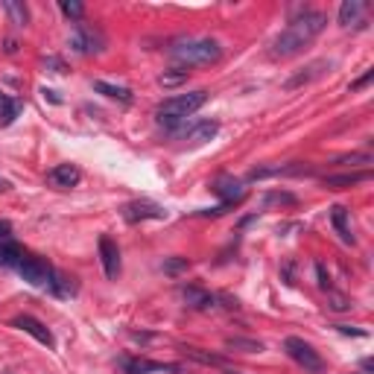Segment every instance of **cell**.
Returning <instances> with one entry per match:
<instances>
[{
    "label": "cell",
    "instance_id": "obj_1",
    "mask_svg": "<svg viewBox=\"0 0 374 374\" xmlns=\"http://www.w3.org/2000/svg\"><path fill=\"white\" fill-rule=\"evenodd\" d=\"M325 27H327V15L325 12H319V9H304V12L295 15L290 24H287V29L275 38L272 56L275 59H287V56L301 53Z\"/></svg>",
    "mask_w": 374,
    "mask_h": 374
},
{
    "label": "cell",
    "instance_id": "obj_2",
    "mask_svg": "<svg viewBox=\"0 0 374 374\" xmlns=\"http://www.w3.org/2000/svg\"><path fill=\"white\" fill-rule=\"evenodd\" d=\"M208 103V91H190V94H175L170 100H164L158 105V123L167 126L173 132H179L184 126V120L196 114Z\"/></svg>",
    "mask_w": 374,
    "mask_h": 374
},
{
    "label": "cell",
    "instance_id": "obj_3",
    "mask_svg": "<svg viewBox=\"0 0 374 374\" xmlns=\"http://www.w3.org/2000/svg\"><path fill=\"white\" fill-rule=\"evenodd\" d=\"M170 56L184 64V68H193V64H214L223 59V47L214 38H184L175 41L170 47Z\"/></svg>",
    "mask_w": 374,
    "mask_h": 374
},
{
    "label": "cell",
    "instance_id": "obj_4",
    "mask_svg": "<svg viewBox=\"0 0 374 374\" xmlns=\"http://www.w3.org/2000/svg\"><path fill=\"white\" fill-rule=\"evenodd\" d=\"M18 275L24 278L29 287H38V290H53V281H56V269L50 266L47 260H41L36 255H24L15 263Z\"/></svg>",
    "mask_w": 374,
    "mask_h": 374
},
{
    "label": "cell",
    "instance_id": "obj_5",
    "mask_svg": "<svg viewBox=\"0 0 374 374\" xmlns=\"http://www.w3.org/2000/svg\"><path fill=\"white\" fill-rule=\"evenodd\" d=\"M284 351L290 354L292 362H299V366L307 371V374H322L325 371V360L322 354L310 345V342H304L301 336H287L284 339Z\"/></svg>",
    "mask_w": 374,
    "mask_h": 374
},
{
    "label": "cell",
    "instance_id": "obj_6",
    "mask_svg": "<svg viewBox=\"0 0 374 374\" xmlns=\"http://www.w3.org/2000/svg\"><path fill=\"white\" fill-rule=\"evenodd\" d=\"M126 374H179L182 366L175 362H158V360H147V357H123L120 360Z\"/></svg>",
    "mask_w": 374,
    "mask_h": 374
},
{
    "label": "cell",
    "instance_id": "obj_7",
    "mask_svg": "<svg viewBox=\"0 0 374 374\" xmlns=\"http://www.w3.org/2000/svg\"><path fill=\"white\" fill-rule=\"evenodd\" d=\"M214 193L223 199V205H240L243 202V196H246V184L240 182V179H234V175H216L214 179Z\"/></svg>",
    "mask_w": 374,
    "mask_h": 374
},
{
    "label": "cell",
    "instance_id": "obj_8",
    "mask_svg": "<svg viewBox=\"0 0 374 374\" xmlns=\"http://www.w3.org/2000/svg\"><path fill=\"white\" fill-rule=\"evenodd\" d=\"M219 132V123L216 120H202V123H187V126H182L175 135L179 138H184L187 140V147H202V144H208L214 135Z\"/></svg>",
    "mask_w": 374,
    "mask_h": 374
},
{
    "label": "cell",
    "instance_id": "obj_9",
    "mask_svg": "<svg viewBox=\"0 0 374 374\" xmlns=\"http://www.w3.org/2000/svg\"><path fill=\"white\" fill-rule=\"evenodd\" d=\"M71 47L76 50V53H100L103 50V36L97 29H91V27H85V24H76V32L71 36Z\"/></svg>",
    "mask_w": 374,
    "mask_h": 374
},
{
    "label": "cell",
    "instance_id": "obj_10",
    "mask_svg": "<svg viewBox=\"0 0 374 374\" xmlns=\"http://www.w3.org/2000/svg\"><path fill=\"white\" fill-rule=\"evenodd\" d=\"M123 216L129 223H144V219H164L167 211L158 205V202H149V199H138V202H129L123 208Z\"/></svg>",
    "mask_w": 374,
    "mask_h": 374
},
{
    "label": "cell",
    "instance_id": "obj_11",
    "mask_svg": "<svg viewBox=\"0 0 374 374\" xmlns=\"http://www.w3.org/2000/svg\"><path fill=\"white\" fill-rule=\"evenodd\" d=\"M100 260H103L105 278L108 281H117V275H120V249H117V243L108 234L100 237Z\"/></svg>",
    "mask_w": 374,
    "mask_h": 374
},
{
    "label": "cell",
    "instance_id": "obj_12",
    "mask_svg": "<svg viewBox=\"0 0 374 374\" xmlns=\"http://www.w3.org/2000/svg\"><path fill=\"white\" fill-rule=\"evenodd\" d=\"M12 325L18 327V331L29 334L32 339H38L41 345H47V348H53V345H56V339H53V334H50V327L44 325V322H38L36 316H18Z\"/></svg>",
    "mask_w": 374,
    "mask_h": 374
},
{
    "label": "cell",
    "instance_id": "obj_13",
    "mask_svg": "<svg viewBox=\"0 0 374 374\" xmlns=\"http://www.w3.org/2000/svg\"><path fill=\"white\" fill-rule=\"evenodd\" d=\"M366 12L369 6L362 0H345L339 6V24L342 27H366Z\"/></svg>",
    "mask_w": 374,
    "mask_h": 374
},
{
    "label": "cell",
    "instance_id": "obj_14",
    "mask_svg": "<svg viewBox=\"0 0 374 374\" xmlns=\"http://www.w3.org/2000/svg\"><path fill=\"white\" fill-rule=\"evenodd\" d=\"M182 299L190 310H211V307H216V295L202 287H182Z\"/></svg>",
    "mask_w": 374,
    "mask_h": 374
},
{
    "label": "cell",
    "instance_id": "obj_15",
    "mask_svg": "<svg viewBox=\"0 0 374 374\" xmlns=\"http://www.w3.org/2000/svg\"><path fill=\"white\" fill-rule=\"evenodd\" d=\"M82 179V173L76 164H56L50 173H47V182L56 184V187H76Z\"/></svg>",
    "mask_w": 374,
    "mask_h": 374
},
{
    "label": "cell",
    "instance_id": "obj_16",
    "mask_svg": "<svg viewBox=\"0 0 374 374\" xmlns=\"http://www.w3.org/2000/svg\"><path fill=\"white\" fill-rule=\"evenodd\" d=\"M369 170H357V173H339V175H325L322 184L331 187V190H345V187H357L360 182L369 179Z\"/></svg>",
    "mask_w": 374,
    "mask_h": 374
},
{
    "label": "cell",
    "instance_id": "obj_17",
    "mask_svg": "<svg viewBox=\"0 0 374 374\" xmlns=\"http://www.w3.org/2000/svg\"><path fill=\"white\" fill-rule=\"evenodd\" d=\"M331 223L336 228V234L342 237V243H351L354 246V234H351V225H348V211L342 205H334L331 208Z\"/></svg>",
    "mask_w": 374,
    "mask_h": 374
},
{
    "label": "cell",
    "instance_id": "obj_18",
    "mask_svg": "<svg viewBox=\"0 0 374 374\" xmlns=\"http://www.w3.org/2000/svg\"><path fill=\"white\" fill-rule=\"evenodd\" d=\"M94 91H97V94H105L108 100L132 103V91H129V88H120V85H112V82H103V79H97V82H94Z\"/></svg>",
    "mask_w": 374,
    "mask_h": 374
},
{
    "label": "cell",
    "instance_id": "obj_19",
    "mask_svg": "<svg viewBox=\"0 0 374 374\" xmlns=\"http://www.w3.org/2000/svg\"><path fill=\"white\" fill-rule=\"evenodd\" d=\"M3 9H6V15L12 18L15 27H27V24H29V9H27V3H21V0H3Z\"/></svg>",
    "mask_w": 374,
    "mask_h": 374
},
{
    "label": "cell",
    "instance_id": "obj_20",
    "mask_svg": "<svg viewBox=\"0 0 374 374\" xmlns=\"http://www.w3.org/2000/svg\"><path fill=\"white\" fill-rule=\"evenodd\" d=\"M184 354L190 357V360H196V362H202V366L228 369V362H225L223 357H216V354H208V351H202V348H193V345H187V348H184Z\"/></svg>",
    "mask_w": 374,
    "mask_h": 374
},
{
    "label": "cell",
    "instance_id": "obj_21",
    "mask_svg": "<svg viewBox=\"0 0 374 374\" xmlns=\"http://www.w3.org/2000/svg\"><path fill=\"white\" fill-rule=\"evenodd\" d=\"M21 258H24V249H21L15 240H3V243H0V266H15Z\"/></svg>",
    "mask_w": 374,
    "mask_h": 374
},
{
    "label": "cell",
    "instance_id": "obj_22",
    "mask_svg": "<svg viewBox=\"0 0 374 374\" xmlns=\"http://www.w3.org/2000/svg\"><path fill=\"white\" fill-rule=\"evenodd\" d=\"M18 114H21V103L15 100V97H9V94H0V123L9 126Z\"/></svg>",
    "mask_w": 374,
    "mask_h": 374
},
{
    "label": "cell",
    "instance_id": "obj_23",
    "mask_svg": "<svg viewBox=\"0 0 374 374\" xmlns=\"http://www.w3.org/2000/svg\"><path fill=\"white\" fill-rule=\"evenodd\" d=\"M322 68H327V62H316V64H310V68H307V71L295 73L292 79L287 82V88H301V85H307V82H313L316 76H322V73H325Z\"/></svg>",
    "mask_w": 374,
    "mask_h": 374
},
{
    "label": "cell",
    "instance_id": "obj_24",
    "mask_svg": "<svg viewBox=\"0 0 374 374\" xmlns=\"http://www.w3.org/2000/svg\"><path fill=\"white\" fill-rule=\"evenodd\" d=\"M225 348H231V351H246V354H260L263 342H258V339H246V336H228V339H225Z\"/></svg>",
    "mask_w": 374,
    "mask_h": 374
},
{
    "label": "cell",
    "instance_id": "obj_25",
    "mask_svg": "<svg viewBox=\"0 0 374 374\" xmlns=\"http://www.w3.org/2000/svg\"><path fill=\"white\" fill-rule=\"evenodd\" d=\"M187 76H190V71H187V68H173V71H164V73L158 76V85H164V88H179V85H184V82H187Z\"/></svg>",
    "mask_w": 374,
    "mask_h": 374
},
{
    "label": "cell",
    "instance_id": "obj_26",
    "mask_svg": "<svg viewBox=\"0 0 374 374\" xmlns=\"http://www.w3.org/2000/svg\"><path fill=\"white\" fill-rule=\"evenodd\" d=\"M187 266H190V260H187V258H167V260L161 263V269L167 272V275H179V272H184Z\"/></svg>",
    "mask_w": 374,
    "mask_h": 374
},
{
    "label": "cell",
    "instance_id": "obj_27",
    "mask_svg": "<svg viewBox=\"0 0 374 374\" xmlns=\"http://www.w3.org/2000/svg\"><path fill=\"white\" fill-rule=\"evenodd\" d=\"M59 9H62V12L68 15V18H73V21H82V15H85V6L76 3V0H62Z\"/></svg>",
    "mask_w": 374,
    "mask_h": 374
},
{
    "label": "cell",
    "instance_id": "obj_28",
    "mask_svg": "<svg viewBox=\"0 0 374 374\" xmlns=\"http://www.w3.org/2000/svg\"><path fill=\"white\" fill-rule=\"evenodd\" d=\"M339 164H351V167H357V164H371V155H366V152H354V155L339 158Z\"/></svg>",
    "mask_w": 374,
    "mask_h": 374
},
{
    "label": "cell",
    "instance_id": "obj_29",
    "mask_svg": "<svg viewBox=\"0 0 374 374\" xmlns=\"http://www.w3.org/2000/svg\"><path fill=\"white\" fill-rule=\"evenodd\" d=\"M316 275H319V287H322V290H331V275L325 272V263H316Z\"/></svg>",
    "mask_w": 374,
    "mask_h": 374
},
{
    "label": "cell",
    "instance_id": "obj_30",
    "mask_svg": "<svg viewBox=\"0 0 374 374\" xmlns=\"http://www.w3.org/2000/svg\"><path fill=\"white\" fill-rule=\"evenodd\" d=\"M44 68H53V73H64V71H68L59 56H47V59H44Z\"/></svg>",
    "mask_w": 374,
    "mask_h": 374
},
{
    "label": "cell",
    "instance_id": "obj_31",
    "mask_svg": "<svg viewBox=\"0 0 374 374\" xmlns=\"http://www.w3.org/2000/svg\"><path fill=\"white\" fill-rule=\"evenodd\" d=\"M371 76H374V71L369 68L366 73H362V76H360V79H357V82H351V91H360V88H366V85L371 82Z\"/></svg>",
    "mask_w": 374,
    "mask_h": 374
},
{
    "label": "cell",
    "instance_id": "obj_32",
    "mask_svg": "<svg viewBox=\"0 0 374 374\" xmlns=\"http://www.w3.org/2000/svg\"><path fill=\"white\" fill-rule=\"evenodd\" d=\"M266 202H284V205H292V202H295V196H290V193H269V196H266Z\"/></svg>",
    "mask_w": 374,
    "mask_h": 374
},
{
    "label": "cell",
    "instance_id": "obj_33",
    "mask_svg": "<svg viewBox=\"0 0 374 374\" xmlns=\"http://www.w3.org/2000/svg\"><path fill=\"white\" fill-rule=\"evenodd\" d=\"M3 240H12V223L9 219H0V243Z\"/></svg>",
    "mask_w": 374,
    "mask_h": 374
},
{
    "label": "cell",
    "instance_id": "obj_34",
    "mask_svg": "<svg viewBox=\"0 0 374 374\" xmlns=\"http://www.w3.org/2000/svg\"><path fill=\"white\" fill-rule=\"evenodd\" d=\"M342 334H351V336H366V331H357V327H348V325H336Z\"/></svg>",
    "mask_w": 374,
    "mask_h": 374
},
{
    "label": "cell",
    "instance_id": "obj_35",
    "mask_svg": "<svg viewBox=\"0 0 374 374\" xmlns=\"http://www.w3.org/2000/svg\"><path fill=\"white\" fill-rule=\"evenodd\" d=\"M331 307H334V310H348V301L342 299V295H336V299H334V304H331Z\"/></svg>",
    "mask_w": 374,
    "mask_h": 374
},
{
    "label": "cell",
    "instance_id": "obj_36",
    "mask_svg": "<svg viewBox=\"0 0 374 374\" xmlns=\"http://www.w3.org/2000/svg\"><path fill=\"white\" fill-rule=\"evenodd\" d=\"M15 50H18V44H15L12 38H9V41H6V53H15Z\"/></svg>",
    "mask_w": 374,
    "mask_h": 374
},
{
    "label": "cell",
    "instance_id": "obj_37",
    "mask_svg": "<svg viewBox=\"0 0 374 374\" xmlns=\"http://www.w3.org/2000/svg\"><path fill=\"white\" fill-rule=\"evenodd\" d=\"M9 187H12V184H9V179H3V175H0V190H9Z\"/></svg>",
    "mask_w": 374,
    "mask_h": 374
},
{
    "label": "cell",
    "instance_id": "obj_38",
    "mask_svg": "<svg viewBox=\"0 0 374 374\" xmlns=\"http://www.w3.org/2000/svg\"><path fill=\"white\" fill-rule=\"evenodd\" d=\"M223 374H246V371H237V369H231V366H228V369H223Z\"/></svg>",
    "mask_w": 374,
    "mask_h": 374
}]
</instances>
